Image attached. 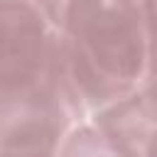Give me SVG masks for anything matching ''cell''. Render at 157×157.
Listing matches in <instances>:
<instances>
[{
	"label": "cell",
	"instance_id": "4",
	"mask_svg": "<svg viewBox=\"0 0 157 157\" xmlns=\"http://www.w3.org/2000/svg\"><path fill=\"white\" fill-rule=\"evenodd\" d=\"M157 123L155 110L137 93V88L98 110H93L91 125L123 155V157H142L145 142Z\"/></svg>",
	"mask_w": 157,
	"mask_h": 157
},
{
	"label": "cell",
	"instance_id": "7",
	"mask_svg": "<svg viewBox=\"0 0 157 157\" xmlns=\"http://www.w3.org/2000/svg\"><path fill=\"white\" fill-rule=\"evenodd\" d=\"M137 93L147 101V105L157 115V64H147V71H145V76L137 86Z\"/></svg>",
	"mask_w": 157,
	"mask_h": 157
},
{
	"label": "cell",
	"instance_id": "9",
	"mask_svg": "<svg viewBox=\"0 0 157 157\" xmlns=\"http://www.w3.org/2000/svg\"><path fill=\"white\" fill-rule=\"evenodd\" d=\"M142 157H157V123H155V128H152V132H150V137L145 142Z\"/></svg>",
	"mask_w": 157,
	"mask_h": 157
},
{
	"label": "cell",
	"instance_id": "3",
	"mask_svg": "<svg viewBox=\"0 0 157 157\" xmlns=\"http://www.w3.org/2000/svg\"><path fill=\"white\" fill-rule=\"evenodd\" d=\"M56 52L59 34L34 0H0V91L49 74Z\"/></svg>",
	"mask_w": 157,
	"mask_h": 157
},
{
	"label": "cell",
	"instance_id": "1",
	"mask_svg": "<svg viewBox=\"0 0 157 157\" xmlns=\"http://www.w3.org/2000/svg\"><path fill=\"white\" fill-rule=\"evenodd\" d=\"M56 34L61 74L86 110L140 86L150 56L137 0H69Z\"/></svg>",
	"mask_w": 157,
	"mask_h": 157
},
{
	"label": "cell",
	"instance_id": "6",
	"mask_svg": "<svg viewBox=\"0 0 157 157\" xmlns=\"http://www.w3.org/2000/svg\"><path fill=\"white\" fill-rule=\"evenodd\" d=\"M137 2L147 37V56H150L147 64H157V0H137Z\"/></svg>",
	"mask_w": 157,
	"mask_h": 157
},
{
	"label": "cell",
	"instance_id": "8",
	"mask_svg": "<svg viewBox=\"0 0 157 157\" xmlns=\"http://www.w3.org/2000/svg\"><path fill=\"white\" fill-rule=\"evenodd\" d=\"M34 5H37L39 12L47 17V22L56 29L59 22H61L64 10H66V5H69V0H34Z\"/></svg>",
	"mask_w": 157,
	"mask_h": 157
},
{
	"label": "cell",
	"instance_id": "2",
	"mask_svg": "<svg viewBox=\"0 0 157 157\" xmlns=\"http://www.w3.org/2000/svg\"><path fill=\"white\" fill-rule=\"evenodd\" d=\"M86 108L69 88L56 52L42 78L0 91V157H59Z\"/></svg>",
	"mask_w": 157,
	"mask_h": 157
},
{
	"label": "cell",
	"instance_id": "5",
	"mask_svg": "<svg viewBox=\"0 0 157 157\" xmlns=\"http://www.w3.org/2000/svg\"><path fill=\"white\" fill-rule=\"evenodd\" d=\"M59 157H123L91 123H78L64 140Z\"/></svg>",
	"mask_w": 157,
	"mask_h": 157
}]
</instances>
